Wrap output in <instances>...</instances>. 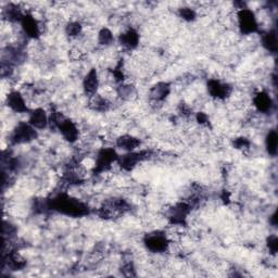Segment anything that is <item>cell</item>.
Returning <instances> with one entry per match:
<instances>
[{"label": "cell", "instance_id": "8fae6325", "mask_svg": "<svg viewBox=\"0 0 278 278\" xmlns=\"http://www.w3.org/2000/svg\"><path fill=\"white\" fill-rule=\"evenodd\" d=\"M48 117L46 112L42 109H36L35 111H33L30 116L29 123L32 125L34 128L41 129L45 128L48 124Z\"/></svg>", "mask_w": 278, "mask_h": 278}, {"label": "cell", "instance_id": "44dd1931", "mask_svg": "<svg viewBox=\"0 0 278 278\" xmlns=\"http://www.w3.org/2000/svg\"><path fill=\"white\" fill-rule=\"evenodd\" d=\"M179 13H181V16L184 20L187 21H193L196 18V12L190 8H182Z\"/></svg>", "mask_w": 278, "mask_h": 278}, {"label": "cell", "instance_id": "5b68a950", "mask_svg": "<svg viewBox=\"0 0 278 278\" xmlns=\"http://www.w3.org/2000/svg\"><path fill=\"white\" fill-rule=\"evenodd\" d=\"M145 242H146L147 248H148L150 251L155 252V253L164 252L168 246V241H167V238L165 237V235H163V234H159V233L151 234V235L147 236Z\"/></svg>", "mask_w": 278, "mask_h": 278}, {"label": "cell", "instance_id": "5bb4252c", "mask_svg": "<svg viewBox=\"0 0 278 278\" xmlns=\"http://www.w3.org/2000/svg\"><path fill=\"white\" fill-rule=\"evenodd\" d=\"M139 145H140V141L137 138L133 137V136L126 135V136H123V137L118 139V146L119 147V148L127 150L129 152L134 151Z\"/></svg>", "mask_w": 278, "mask_h": 278}, {"label": "cell", "instance_id": "7c38bea8", "mask_svg": "<svg viewBox=\"0 0 278 278\" xmlns=\"http://www.w3.org/2000/svg\"><path fill=\"white\" fill-rule=\"evenodd\" d=\"M98 87H99V79H98L96 70L92 69L87 73L84 79V89L87 94L94 96L96 95Z\"/></svg>", "mask_w": 278, "mask_h": 278}, {"label": "cell", "instance_id": "7a4b0ae2", "mask_svg": "<svg viewBox=\"0 0 278 278\" xmlns=\"http://www.w3.org/2000/svg\"><path fill=\"white\" fill-rule=\"evenodd\" d=\"M237 16L239 27L244 34H251L258 30L257 19H255L252 11H250L248 8L239 10Z\"/></svg>", "mask_w": 278, "mask_h": 278}, {"label": "cell", "instance_id": "9a60e30c", "mask_svg": "<svg viewBox=\"0 0 278 278\" xmlns=\"http://www.w3.org/2000/svg\"><path fill=\"white\" fill-rule=\"evenodd\" d=\"M168 94H170V86L165 83L158 84L151 89V98L156 101L164 100Z\"/></svg>", "mask_w": 278, "mask_h": 278}, {"label": "cell", "instance_id": "30bf717a", "mask_svg": "<svg viewBox=\"0 0 278 278\" xmlns=\"http://www.w3.org/2000/svg\"><path fill=\"white\" fill-rule=\"evenodd\" d=\"M8 106L12 109L13 111L19 113H23L27 111V107L24 98L18 91L11 92V94L8 96Z\"/></svg>", "mask_w": 278, "mask_h": 278}, {"label": "cell", "instance_id": "ffe728a7", "mask_svg": "<svg viewBox=\"0 0 278 278\" xmlns=\"http://www.w3.org/2000/svg\"><path fill=\"white\" fill-rule=\"evenodd\" d=\"M81 26L79 22H71L67 26V33L70 36H78L80 34Z\"/></svg>", "mask_w": 278, "mask_h": 278}, {"label": "cell", "instance_id": "d6986e66", "mask_svg": "<svg viewBox=\"0 0 278 278\" xmlns=\"http://www.w3.org/2000/svg\"><path fill=\"white\" fill-rule=\"evenodd\" d=\"M98 40L101 43V45H110V43L114 40L112 32L108 29H103L99 32V35H98Z\"/></svg>", "mask_w": 278, "mask_h": 278}, {"label": "cell", "instance_id": "ac0fdd59", "mask_svg": "<svg viewBox=\"0 0 278 278\" xmlns=\"http://www.w3.org/2000/svg\"><path fill=\"white\" fill-rule=\"evenodd\" d=\"M266 148H268L271 155H276L277 150V134L275 130H272L266 137Z\"/></svg>", "mask_w": 278, "mask_h": 278}, {"label": "cell", "instance_id": "7402d4cb", "mask_svg": "<svg viewBox=\"0 0 278 278\" xmlns=\"http://www.w3.org/2000/svg\"><path fill=\"white\" fill-rule=\"evenodd\" d=\"M268 247H269L270 251L272 253H276L277 252L278 243H277V237L275 235L270 236V238L268 239Z\"/></svg>", "mask_w": 278, "mask_h": 278}, {"label": "cell", "instance_id": "2e32d148", "mask_svg": "<svg viewBox=\"0 0 278 278\" xmlns=\"http://www.w3.org/2000/svg\"><path fill=\"white\" fill-rule=\"evenodd\" d=\"M7 263L9 268L12 271H18L23 269L26 262L25 260L21 257L18 252H11L7 257Z\"/></svg>", "mask_w": 278, "mask_h": 278}, {"label": "cell", "instance_id": "6da1fadb", "mask_svg": "<svg viewBox=\"0 0 278 278\" xmlns=\"http://www.w3.org/2000/svg\"><path fill=\"white\" fill-rule=\"evenodd\" d=\"M51 208L71 216H81L88 213V208L84 203L65 195H60L59 197L54 198Z\"/></svg>", "mask_w": 278, "mask_h": 278}, {"label": "cell", "instance_id": "ba28073f", "mask_svg": "<svg viewBox=\"0 0 278 278\" xmlns=\"http://www.w3.org/2000/svg\"><path fill=\"white\" fill-rule=\"evenodd\" d=\"M22 29H23L25 34L29 37L35 38L40 34V23L36 21L34 16L32 15H24V18L21 21Z\"/></svg>", "mask_w": 278, "mask_h": 278}, {"label": "cell", "instance_id": "4fadbf2b", "mask_svg": "<svg viewBox=\"0 0 278 278\" xmlns=\"http://www.w3.org/2000/svg\"><path fill=\"white\" fill-rule=\"evenodd\" d=\"M119 42L121 45L127 49H134L137 47L139 42V35L135 30L130 29L119 36Z\"/></svg>", "mask_w": 278, "mask_h": 278}, {"label": "cell", "instance_id": "9c48e42d", "mask_svg": "<svg viewBox=\"0 0 278 278\" xmlns=\"http://www.w3.org/2000/svg\"><path fill=\"white\" fill-rule=\"evenodd\" d=\"M253 105L258 111L266 113L271 111L272 107H273V101L268 92L261 91L253 98Z\"/></svg>", "mask_w": 278, "mask_h": 278}, {"label": "cell", "instance_id": "3957f363", "mask_svg": "<svg viewBox=\"0 0 278 278\" xmlns=\"http://www.w3.org/2000/svg\"><path fill=\"white\" fill-rule=\"evenodd\" d=\"M37 133L35 128L29 123H21L16 126L12 134V141L14 144H25L35 139Z\"/></svg>", "mask_w": 278, "mask_h": 278}, {"label": "cell", "instance_id": "277c9868", "mask_svg": "<svg viewBox=\"0 0 278 278\" xmlns=\"http://www.w3.org/2000/svg\"><path fill=\"white\" fill-rule=\"evenodd\" d=\"M118 159L116 151L113 149H103L101 150L95 162V173H102L110 168L112 162Z\"/></svg>", "mask_w": 278, "mask_h": 278}, {"label": "cell", "instance_id": "52a82bcc", "mask_svg": "<svg viewBox=\"0 0 278 278\" xmlns=\"http://www.w3.org/2000/svg\"><path fill=\"white\" fill-rule=\"evenodd\" d=\"M59 129L61 132L63 137L69 140L70 143H74L79 138V128L76 127V125L71 122L70 119H64L63 121L59 124Z\"/></svg>", "mask_w": 278, "mask_h": 278}, {"label": "cell", "instance_id": "e0dca14e", "mask_svg": "<svg viewBox=\"0 0 278 278\" xmlns=\"http://www.w3.org/2000/svg\"><path fill=\"white\" fill-rule=\"evenodd\" d=\"M263 46L271 52H276L277 50V37L274 31H270L263 36Z\"/></svg>", "mask_w": 278, "mask_h": 278}, {"label": "cell", "instance_id": "8992f818", "mask_svg": "<svg viewBox=\"0 0 278 278\" xmlns=\"http://www.w3.org/2000/svg\"><path fill=\"white\" fill-rule=\"evenodd\" d=\"M208 90L212 97L223 99V98L230 96V94L232 92V87L227 84H223L219 80L212 79L209 81Z\"/></svg>", "mask_w": 278, "mask_h": 278}]
</instances>
